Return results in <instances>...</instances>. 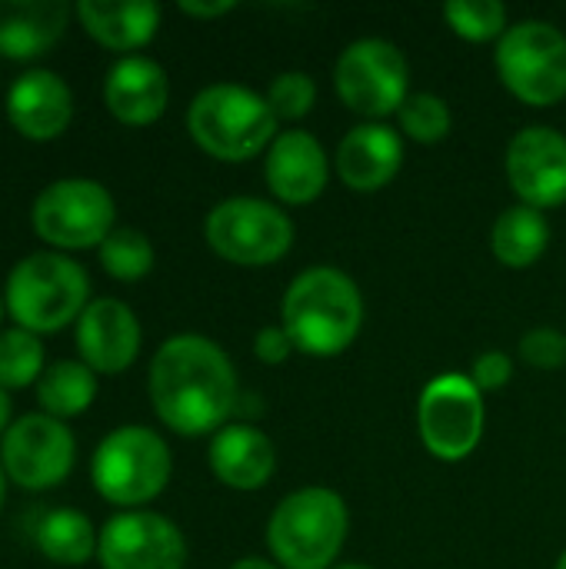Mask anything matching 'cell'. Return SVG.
Masks as SVG:
<instances>
[{"instance_id": "8", "label": "cell", "mask_w": 566, "mask_h": 569, "mask_svg": "<svg viewBox=\"0 0 566 569\" xmlns=\"http://www.w3.org/2000/svg\"><path fill=\"white\" fill-rule=\"evenodd\" d=\"M497 70L517 100L550 107L566 97V37L547 20H524L500 37Z\"/></svg>"}, {"instance_id": "12", "label": "cell", "mask_w": 566, "mask_h": 569, "mask_svg": "<svg viewBox=\"0 0 566 569\" xmlns=\"http://www.w3.org/2000/svg\"><path fill=\"white\" fill-rule=\"evenodd\" d=\"M410 70L387 40H357L337 60V93L360 117H387L407 100Z\"/></svg>"}, {"instance_id": "18", "label": "cell", "mask_w": 566, "mask_h": 569, "mask_svg": "<svg viewBox=\"0 0 566 569\" xmlns=\"http://www.w3.org/2000/svg\"><path fill=\"white\" fill-rule=\"evenodd\" d=\"M103 100H107V110L120 123L143 127V123H153L167 110L170 83L157 60L123 57L110 67L103 80Z\"/></svg>"}, {"instance_id": "6", "label": "cell", "mask_w": 566, "mask_h": 569, "mask_svg": "<svg viewBox=\"0 0 566 569\" xmlns=\"http://www.w3.org/2000/svg\"><path fill=\"white\" fill-rule=\"evenodd\" d=\"M93 490L117 507H140L163 493L170 480V450L147 427L107 433L90 463Z\"/></svg>"}, {"instance_id": "20", "label": "cell", "mask_w": 566, "mask_h": 569, "mask_svg": "<svg viewBox=\"0 0 566 569\" xmlns=\"http://www.w3.org/2000/svg\"><path fill=\"white\" fill-rule=\"evenodd\" d=\"M63 0H0V57L30 60L50 50L67 27Z\"/></svg>"}, {"instance_id": "28", "label": "cell", "mask_w": 566, "mask_h": 569, "mask_svg": "<svg viewBox=\"0 0 566 569\" xmlns=\"http://www.w3.org/2000/svg\"><path fill=\"white\" fill-rule=\"evenodd\" d=\"M444 17L454 33H460L464 40H474V43L507 33V10L497 0H450L444 7Z\"/></svg>"}, {"instance_id": "14", "label": "cell", "mask_w": 566, "mask_h": 569, "mask_svg": "<svg viewBox=\"0 0 566 569\" xmlns=\"http://www.w3.org/2000/svg\"><path fill=\"white\" fill-rule=\"evenodd\" d=\"M507 177L524 207L566 203V137L554 127H527L507 147Z\"/></svg>"}, {"instance_id": "7", "label": "cell", "mask_w": 566, "mask_h": 569, "mask_svg": "<svg viewBox=\"0 0 566 569\" xmlns=\"http://www.w3.org/2000/svg\"><path fill=\"white\" fill-rule=\"evenodd\" d=\"M113 197L87 177H63L43 187L30 207V223L40 240L57 250L100 247L113 233Z\"/></svg>"}, {"instance_id": "16", "label": "cell", "mask_w": 566, "mask_h": 569, "mask_svg": "<svg viewBox=\"0 0 566 569\" xmlns=\"http://www.w3.org/2000/svg\"><path fill=\"white\" fill-rule=\"evenodd\" d=\"M73 93L53 70H27L7 90V120L27 140H53L70 127Z\"/></svg>"}, {"instance_id": "22", "label": "cell", "mask_w": 566, "mask_h": 569, "mask_svg": "<svg viewBox=\"0 0 566 569\" xmlns=\"http://www.w3.org/2000/svg\"><path fill=\"white\" fill-rule=\"evenodd\" d=\"M77 17L83 30L110 50H137L153 40L160 7L150 0H80Z\"/></svg>"}, {"instance_id": "5", "label": "cell", "mask_w": 566, "mask_h": 569, "mask_svg": "<svg viewBox=\"0 0 566 569\" xmlns=\"http://www.w3.org/2000/svg\"><path fill=\"white\" fill-rule=\"evenodd\" d=\"M347 540V507L340 493L307 487L280 500L267 523L270 553L287 569H327Z\"/></svg>"}, {"instance_id": "29", "label": "cell", "mask_w": 566, "mask_h": 569, "mask_svg": "<svg viewBox=\"0 0 566 569\" xmlns=\"http://www.w3.org/2000/svg\"><path fill=\"white\" fill-rule=\"evenodd\" d=\"M400 127L417 143H440L450 133V107L434 93H414L400 107Z\"/></svg>"}, {"instance_id": "31", "label": "cell", "mask_w": 566, "mask_h": 569, "mask_svg": "<svg viewBox=\"0 0 566 569\" xmlns=\"http://www.w3.org/2000/svg\"><path fill=\"white\" fill-rule=\"evenodd\" d=\"M520 353L537 370H557L566 363V337L557 330H530L520 340Z\"/></svg>"}, {"instance_id": "34", "label": "cell", "mask_w": 566, "mask_h": 569, "mask_svg": "<svg viewBox=\"0 0 566 569\" xmlns=\"http://www.w3.org/2000/svg\"><path fill=\"white\" fill-rule=\"evenodd\" d=\"M180 10H183L187 17H220V13H230V10H234V3H230V0H220V3H197V0H183V3H180Z\"/></svg>"}, {"instance_id": "24", "label": "cell", "mask_w": 566, "mask_h": 569, "mask_svg": "<svg viewBox=\"0 0 566 569\" xmlns=\"http://www.w3.org/2000/svg\"><path fill=\"white\" fill-rule=\"evenodd\" d=\"M100 533L80 510H50L37 527V550L57 567H83L97 553Z\"/></svg>"}, {"instance_id": "27", "label": "cell", "mask_w": 566, "mask_h": 569, "mask_svg": "<svg viewBox=\"0 0 566 569\" xmlns=\"http://www.w3.org/2000/svg\"><path fill=\"white\" fill-rule=\"evenodd\" d=\"M100 263L113 280L133 283L143 280L153 270V247L150 240L133 230V227H117L103 243H100Z\"/></svg>"}, {"instance_id": "15", "label": "cell", "mask_w": 566, "mask_h": 569, "mask_svg": "<svg viewBox=\"0 0 566 569\" xmlns=\"http://www.w3.org/2000/svg\"><path fill=\"white\" fill-rule=\"evenodd\" d=\"M77 350L93 373H123L140 353L137 313L113 297L90 300L77 320Z\"/></svg>"}, {"instance_id": "4", "label": "cell", "mask_w": 566, "mask_h": 569, "mask_svg": "<svg viewBox=\"0 0 566 569\" xmlns=\"http://www.w3.org/2000/svg\"><path fill=\"white\" fill-rule=\"evenodd\" d=\"M187 130L200 150L237 163L264 153L277 140V117L267 97L237 83H214L193 97Z\"/></svg>"}, {"instance_id": "17", "label": "cell", "mask_w": 566, "mask_h": 569, "mask_svg": "<svg viewBox=\"0 0 566 569\" xmlns=\"http://www.w3.org/2000/svg\"><path fill=\"white\" fill-rule=\"evenodd\" d=\"M264 173L284 203H310L327 187V153L307 130H287L270 143Z\"/></svg>"}, {"instance_id": "37", "label": "cell", "mask_w": 566, "mask_h": 569, "mask_svg": "<svg viewBox=\"0 0 566 569\" xmlns=\"http://www.w3.org/2000/svg\"><path fill=\"white\" fill-rule=\"evenodd\" d=\"M3 497H7V473H3V467H0V507H3Z\"/></svg>"}, {"instance_id": "26", "label": "cell", "mask_w": 566, "mask_h": 569, "mask_svg": "<svg viewBox=\"0 0 566 569\" xmlns=\"http://www.w3.org/2000/svg\"><path fill=\"white\" fill-rule=\"evenodd\" d=\"M43 377V343L23 327L0 333V387L23 390Z\"/></svg>"}, {"instance_id": "23", "label": "cell", "mask_w": 566, "mask_h": 569, "mask_svg": "<svg viewBox=\"0 0 566 569\" xmlns=\"http://www.w3.org/2000/svg\"><path fill=\"white\" fill-rule=\"evenodd\" d=\"M97 397V373L83 360H57L37 380L40 413L53 420L80 417Z\"/></svg>"}, {"instance_id": "21", "label": "cell", "mask_w": 566, "mask_h": 569, "mask_svg": "<svg viewBox=\"0 0 566 569\" xmlns=\"http://www.w3.org/2000/svg\"><path fill=\"white\" fill-rule=\"evenodd\" d=\"M274 467V443L247 423L224 427L210 443V470L220 483L234 490H260L270 480Z\"/></svg>"}, {"instance_id": "39", "label": "cell", "mask_w": 566, "mask_h": 569, "mask_svg": "<svg viewBox=\"0 0 566 569\" xmlns=\"http://www.w3.org/2000/svg\"><path fill=\"white\" fill-rule=\"evenodd\" d=\"M557 569H566V553H564V557H560V563H557Z\"/></svg>"}, {"instance_id": "1", "label": "cell", "mask_w": 566, "mask_h": 569, "mask_svg": "<svg viewBox=\"0 0 566 569\" xmlns=\"http://www.w3.org/2000/svg\"><path fill=\"white\" fill-rule=\"evenodd\" d=\"M150 400L173 433L203 437L237 407L234 363L207 337H170L150 363Z\"/></svg>"}, {"instance_id": "3", "label": "cell", "mask_w": 566, "mask_h": 569, "mask_svg": "<svg viewBox=\"0 0 566 569\" xmlns=\"http://www.w3.org/2000/svg\"><path fill=\"white\" fill-rule=\"evenodd\" d=\"M90 297L87 270L57 250H40L23 257L3 290V307L17 320V327L30 333H57L70 320H80Z\"/></svg>"}, {"instance_id": "38", "label": "cell", "mask_w": 566, "mask_h": 569, "mask_svg": "<svg viewBox=\"0 0 566 569\" xmlns=\"http://www.w3.org/2000/svg\"><path fill=\"white\" fill-rule=\"evenodd\" d=\"M337 569H370V567H357V563H347V567H337Z\"/></svg>"}, {"instance_id": "9", "label": "cell", "mask_w": 566, "mask_h": 569, "mask_svg": "<svg viewBox=\"0 0 566 569\" xmlns=\"http://www.w3.org/2000/svg\"><path fill=\"white\" fill-rule=\"evenodd\" d=\"M207 243L217 257L240 267H264L280 260L294 243V223L274 203L254 197H234L210 210Z\"/></svg>"}, {"instance_id": "25", "label": "cell", "mask_w": 566, "mask_h": 569, "mask_svg": "<svg viewBox=\"0 0 566 569\" xmlns=\"http://www.w3.org/2000/svg\"><path fill=\"white\" fill-rule=\"evenodd\" d=\"M550 243V227L534 207H510L494 223V253L504 267L524 270L544 257Z\"/></svg>"}, {"instance_id": "35", "label": "cell", "mask_w": 566, "mask_h": 569, "mask_svg": "<svg viewBox=\"0 0 566 569\" xmlns=\"http://www.w3.org/2000/svg\"><path fill=\"white\" fill-rule=\"evenodd\" d=\"M7 427H10V397L0 387V433H7Z\"/></svg>"}, {"instance_id": "2", "label": "cell", "mask_w": 566, "mask_h": 569, "mask_svg": "<svg viewBox=\"0 0 566 569\" xmlns=\"http://www.w3.org/2000/svg\"><path fill=\"white\" fill-rule=\"evenodd\" d=\"M364 323L357 283L334 267L304 270L284 297V330L294 347L310 357L344 353Z\"/></svg>"}, {"instance_id": "32", "label": "cell", "mask_w": 566, "mask_h": 569, "mask_svg": "<svg viewBox=\"0 0 566 569\" xmlns=\"http://www.w3.org/2000/svg\"><path fill=\"white\" fill-rule=\"evenodd\" d=\"M474 377V387L477 390H500V387H507L510 383V377H514V363H510V357L507 353H500V350H490V353H484V357H477L474 360V370H470Z\"/></svg>"}, {"instance_id": "11", "label": "cell", "mask_w": 566, "mask_h": 569, "mask_svg": "<svg viewBox=\"0 0 566 569\" xmlns=\"http://www.w3.org/2000/svg\"><path fill=\"white\" fill-rule=\"evenodd\" d=\"M73 433L63 420L47 413H23L0 440V467L7 480L23 490H50L67 480L73 467Z\"/></svg>"}, {"instance_id": "10", "label": "cell", "mask_w": 566, "mask_h": 569, "mask_svg": "<svg viewBox=\"0 0 566 569\" xmlns=\"http://www.w3.org/2000/svg\"><path fill=\"white\" fill-rule=\"evenodd\" d=\"M420 440L424 447L447 463L470 457L484 437V400L470 377L447 373L427 383L420 393Z\"/></svg>"}, {"instance_id": "19", "label": "cell", "mask_w": 566, "mask_h": 569, "mask_svg": "<svg viewBox=\"0 0 566 569\" xmlns=\"http://www.w3.org/2000/svg\"><path fill=\"white\" fill-rule=\"evenodd\" d=\"M404 163V143L387 123L354 127L337 150V173L350 190L374 193L387 187Z\"/></svg>"}, {"instance_id": "33", "label": "cell", "mask_w": 566, "mask_h": 569, "mask_svg": "<svg viewBox=\"0 0 566 569\" xmlns=\"http://www.w3.org/2000/svg\"><path fill=\"white\" fill-rule=\"evenodd\" d=\"M254 350L264 363H284L290 357V350H297V347L284 327H264L254 340Z\"/></svg>"}, {"instance_id": "36", "label": "cell", "mask_w": 566, "mask_h": 569, "mask_svg": "<svg viewBox=\"0 0 566 569\" xmlns=\"http://www.w3.org/2000/svg\"><path fill=\"white\" fill-rule=\"evenodd\" d=\"M230 569H277L274 563H267V560H257V557H247V560H240V563H234Z\"/></svg>"}, {"instance_id": "30", "label": "cell", "mask_w": 566, "mask_h": 569, "mask_svg": "<svg viewBox=\"0 0 566 569\" xmlns=\"http://www.w3.org/2000/svg\"><path fill=\"white\" fill-rule=\"evenodd\" d=\"M314 100H317V87L300 70L280 73L270 83V93H267V103H270V110H274L277 120H300V117H307L310 107H314Z\"/></svg>"}, {"instance_id": "40", "label": "cell", "mask_w": 566, "mask_h": 569, "mask_svg": "<svg viewBox=\"0 0 566 569\" xmlns=\"http://www.w3.org/2000/svg\"><path fill=\"white\" fill-rule=\"evenodd\" d=\"M0 313H3V303H0Z\"/></svg>"}, {"instance_id": "13", "label": "cell", "mask_w": 566, "mask_h": 569, "mask_svg": "<svg viewBox=\"0 0 566 569\" xmlns=\"http://www.w3.org/2000/svg\"><path fill=\"white\" fill-rule=\"evenodd\" d=\"M97 560L103 569H183L187 543L167 517L130 510L103 523Z\"/></svg>"}]
</instances>
